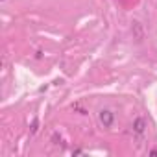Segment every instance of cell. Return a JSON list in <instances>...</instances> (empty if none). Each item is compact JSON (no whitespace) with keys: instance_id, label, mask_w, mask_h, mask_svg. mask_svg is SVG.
Masks as SVG:
<instances>
[{"instance_id":"obj_1","label":"cell","mask_w":157,"mask_h":157,"mask_svg":"<svg viewBox=\"0 0 157 157\" xmlns=\"http://www.w3.org/2000/svg\"><path fill=\"white\" fill-rule=\"evenodd\" d=\"M100 120H102V124H104L105 128H109V126L113 124V113H111V111H102V113H100Z\"/></svg>"}]
</instances>
